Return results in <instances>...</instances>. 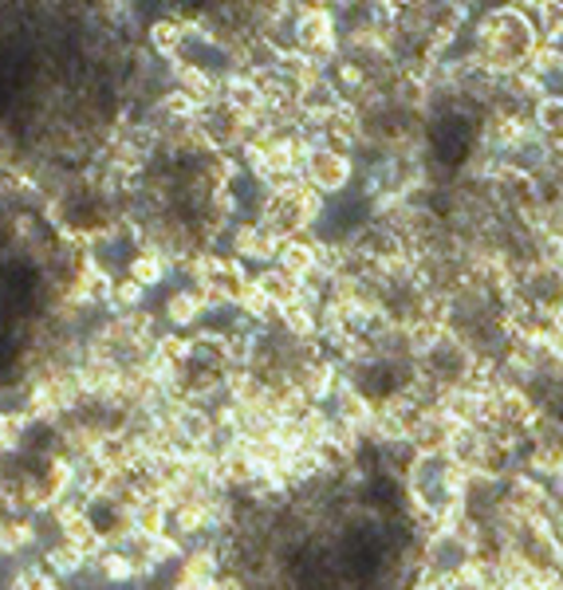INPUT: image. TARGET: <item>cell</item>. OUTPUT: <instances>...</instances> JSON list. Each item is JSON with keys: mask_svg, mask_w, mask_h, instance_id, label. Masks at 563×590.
Segmentation results:
<instances>
[{"mask_svg": "<svg viewBox=\"0 0 563 590\" xmlns=\"http://www.w3.org/2000/svg\"><path fill=\"white\" fill-rule=\"evenodd\" d=\"M154 40H158L162 52H174V44H178V29H174V24H158V29H154Z\"/></svg>", "mask_w": 563, "mask_h": 590, "instance_id": "obj_10", "label": "cell"}, {"mask_svg": "<svg viewBox=\"0 0 563 590\" xmlns=\"http://www.w3.org/2000/svg\"><path fill=\"white\" fill-rule=\"evenodd\" d=\"M131 571H134L131 559H122V555H111V559H107V575H111V579H126Z\"/></svg>", "mask_w": 563, "mask_h": 590, "instance_id": "obj_11", "label": "cell"}, {"mask_svg": "<svg viewBox=\"0 0 563 590\" xmlns=\"http://www.w3.org/2000/svg\"><path fill=\"white\" fill-rule=\"evenodd\" d=\"M256 288L264 291V296H268V300H273V308H291V303L300 300L303 296V283L300 280H291L288 272H284V268H264L261 276H256Z\"/></svg>", "mask_w": 563, "mask_h": 590, "instance_id": "obj_4", "label": "cell"}, {"mask_svg": "<svg viewBox=\"0 0 563 590\" xmlns=\"http://www.w3.org/2000/svg\"><path fill=\"white\" fill-rule=\"evenodd\" d=\"M540 52V36H536V24L517 9V4H505V9H477L473 20V59L481 67H488L493 76H517L528 71Z\"/></svg>", "mask_w": 563, "mask_h": 590, "instance_id": "obj_1", "label": "cell"}, {"mask_svg": "<svg viewBox=\"0 0 563 590\" xmlns=\"http://www.w3.org/2000/svg\"><path fill=\"white\" fill-rule=\"evenodd\" d=\"M52 567H56L59 575H71L79 567V563H84V552H76V547L67 544V547H56V552H52Z\"/></svg>", "mask_w": 563, "mask_h": 590, "instance_id": "obj_8", "label": "cell"}, {"mask_svg": "<svg viewBox=\"0 0 563 590\" xmlns=\"http://www.w3.org/2000/svg\"><path fill=\"white\" fill-rule=\"evenodd\" d=\"M233 248H236V256H241V260L276 264V256H280L284 241L273 233V229H264L261 221H244V225L233 233Z\"/></svg>", "mask_w": 563, "mask_h": 590, "instance_id": "obj_3", "label": "cell"}, {"mask_svg": "<svg viewBox=\"0 0 563 590\" xmlns=\"http://www.w3.org/2000/svg\"><path fill=\"white\" fill-rule=\"evenodd\" d=\"M131 280H139L142 288H146V283H158L162 280V260H158V256H139V260H134Z\"/></svg>", "mask_w": 563, "mask_h": 590, "instance_id": "obj_7", "label": "cell"}, {"mask_svg": "<svg viewBox=\"0 0 563 590\" xmlns=\"http://www.w3.org/2000/svg\"><path fill=\"white\" fill-rule=\"evenodd\" d=\"M139 296H142V283L139 280H126V283H119V288H114V303H122V308H131Z\"/></svg>", "mask_w": 563, "mask_h": 590, "instance_id": "obj_9", "label": "cell"}, {"mask_svg": "<svg viewBox=\"0 0 563 590\" xmlns=\"http://www.w3.org/2000/svg\"><path fill=\"white\" fill-rule=\"evenodd\" d=\"M536 36L540 44L563 47V0H552V4H536Z\"/></svg>", "mask_w": 563, "mask_h": 590, "instance_id": "obj_5", "label": "cell"}, {"mask_svg": "<svg viewBox=\"0 0 563 590\" xmlns=\"http://www.w3.org/2000/svg\"><path fill=\"white\" fill-rule=\"evenodd\" d=\"M201 311V296H189V291H178L174 300H169V319L174 323H194Z\"/></svg>", "mask_w": 563, "mask_h": 590, "instance_id": "obj_6", "label": "cell"}, {"mask_svg": "<svg viewBox=\"0 0 563 590\" xmlns=\"http://www.w3.org/2000/svg\"><path fill=\"white\" fill-rule=\"evenodd\" d=\"M358 162L347 154L331 151V146H316V151L303 158V181L320 197H343L355 186Z\"/></svg>", "mask_w": 563, "mask_h": 590, "instance_id": "obj_2", "label": "cell"}]
</instances>
